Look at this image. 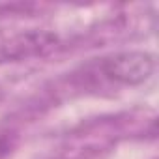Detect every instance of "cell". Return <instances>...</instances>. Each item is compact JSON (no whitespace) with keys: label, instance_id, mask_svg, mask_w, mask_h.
<instances>
[{"label":"cell","instance_id":"6da1fadb","mask_svg":"<svg viewBox=\"0 0 159 159\" xmlns=\"http://www.w3.org/2000/svg\"><path fill=\"white\" fill-rule=\"evenodd\" d=\"M155 71V56L148 51H124L99 60V73L111 83L137 86Z\"/></svg>","mask_w":159,"mask_h":159},{"label":"cell","instance_id":"7a4b0ae2","mask_svg":"<svg viewBox=\"0 0 159 159\" xmlns=\"http://www.w3.org/2000/svg\"><path fill=\"white\" fill-rule=\"evenodd\" d=\"M56 43V34L39 28L0 30V66L43 56L54 49Z\"/></svg>","mask_w":159,"mask_h":159},{"label":"cell","instance_id":"3957f363","mask_svg":"<svg viewBox=\"0 0 159 159\" xmlns=\"http://www.w3.org/2000/svg\"><path fill=\"white\" fill-rule=\"evenodd\" d=\"M0 99H2V88H0Z\"/></svg>","mask_w":159,"mask_h":159}]
</instances>
